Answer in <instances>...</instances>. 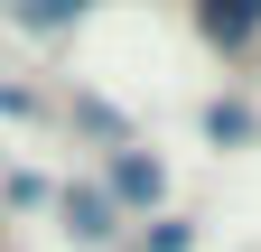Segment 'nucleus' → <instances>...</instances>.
Segmentation results:
<instances>
[{
    "instance_id": "1",
    "label": "nucleus",
    "mask_w": 261,
    "mask_h": 252,
    "mask_svg": "<svg viewBox=\"0 0 261 252\" xmlns=\"http://www.w3.org/2000/svg\"><path fill=\"white\" fill-rule=\"evenodd\" d=\"M103 196L121 215H159V196H168V168L149 159V149H112L103 159Z\"/></svg>"
},
{
    "instance_id": "2",
    "label": "nucleus",
    "mask_w": 261,
    "mask_h": 252,
    "mask_svg": "<svg viewBox=\"0 0 261 252\" xmlns=\"http://www.w3.org/2000/svg\"><path fill=\"white\" fill-rule=\"evenodd\" d=\"M196 38H205L215 56H243L261 38V0H196Z\"/></svg>"
},
{
    "instance_id": "3",
    "label": "nucleus",
    "mask_w": 261,
    "mask_h": 252,
    "mask_svg": "<svg viewBox=\"0 0 261 252\" xmlns=\"http://www.w3.org/2000/svg\"><path fill=\"white\" fill-rule=\"evenodd\" d=\"M56 206H65V224H75L84 243H112L121 234V206L103 196V178H93V187H56Z\"/></svg>"
},
{
    "instance_id": "4",
    "label": "nucleus",
    "mask_w": 261,
    "mask_h": 252,
    "mask_svg": "<svg viewBox=\"0 0 261 252\" xmlns=\"http://www.w3.org/2000/svg\"><path fill=\"white\" fill-rule=\"evenodd\" d=\"M84 10H93V0H10V19H19V28H75Z\"/></svg>"
},
{
    "instance_id": "5",
    "label": "nucleus",
    "mask_w": 261,
    "mask_h": 252,
    "mask_svg": "<svg viewBox=\"0 0 261 252\" xmlns=\"http://www.w3.org/2000/svg\"><path fill=\"white\" fill-rule=\"evenodd\" d=\"M196 243V224H177V215H149V234H140V252H187Z\"/></svg>"
},
{
    "instance_id": "6",
    "label": "nucleus",
    "mask_w": 261,
    "mask_h": 252,
    "mask_svg": "<svg viewBox=\"0 0 261 252\" xmlns=\"http://www.w3.org/2000/svg\"><path fill=\"white\" fill-rule=\"evenodd\" d=\"M10 206H56V178H38V168H10Z\"/></svg>"
},
{
    "instance_id": "7",
    "label": "nucleus",
    "mask_w": 261,
    "mask_h": 252,
    "mask_svg": "<svg viewBox=\"0 0 261 252\" xmlns=\"http://www.w3.org/2000/svg\"><path fill=\"white\" fill-rule=\"evenodd\" d=\"M205 131H215V140H243V131H252V112H243V103H215V112H205Z\"/></svg>"
}]
</instances>
